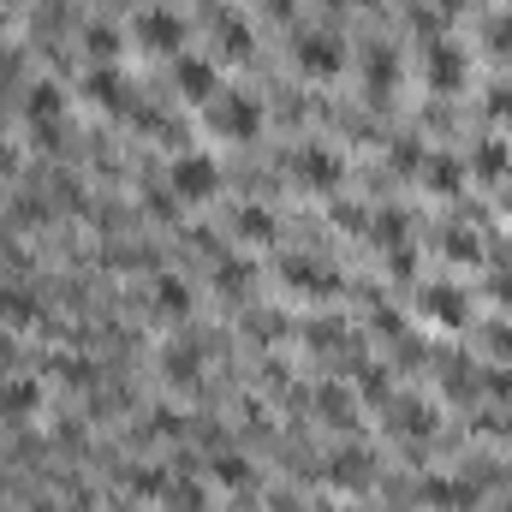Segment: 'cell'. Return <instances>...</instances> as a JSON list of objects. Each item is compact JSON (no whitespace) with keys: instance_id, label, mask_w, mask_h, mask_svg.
Returning <instances> with one entry per match:
<instances>
[{"instance_id":"6da1fadb","label":"cell","mask_w":512,"mask_h":512,"mask_svg":"<svg viewBox=\"0 0 512 512\" xmlns=\"http://www.w3.org/2000/svg\"><path fill=\"white\" fill-rule=\"evenodd\" d=\"M215 185H221V167H215L203 149H179V155H173V167H167V191H173L179 203H209Z\"/></svg>"},{"instance_id":"7a4b0ae2","label":"cell","mask_w":512,"mask_h":512,"mask_svg":"<svg viewBox=\"0 0 512 512\" xmlns=\"http://www.w3.org/2000/svg\"><path fill=\"white\" fill-rule=\"evenodd\" d=\"M209 131L227 137V143L256 137V131H262V108H256V96H245V90H221V96L209 102Z\"/></svg>"},{"instance_id":"3957f363","label":"cell","mask_w":512,"mask_h":512,"mask_svg":"<svg viewBox=\"0 0 512 512\" xmlns=\"http://www.w3.org/2000/svg\"><path fill=\"white\" fill-rule=\"evenodd\" d=\"M298 66H304L310 78H334V72L346 66V42H340L334 30H304V36H298Z\"/></svg>"},{"instance_id":"277c9868","label":"cell","mask_w":512,"mask_h":512,"mask_svg":"<svg viewBox=\"0 0 512 512\" xmlns=\"http://www.w3.org/2000/svg\"><path fill=\"white\" fill-rule=\"evenodd\" d=\"M24 114H30L36 143H54V137H60V120H66V96H60V84H30Z\"/></svg>"},{"instance_id":"5b68a950","label":"cell","mask_w":512,"mask_h":512,"mask_svg":"<svg viewBox=\"0 0 512 512\" xmlns=\"http://www.w3.org/2000/svg\"><path fill=\"white\" fill-rule=\"evenodd\" d=\"M298 179H304L310 191H334V185L346 179V161H340L328 143H304V149H298Z\"/></svg>"},{"instance_id":"8992f818","label":"cell","mask_w":512,"mask_h":512,"mask_svg":"<svg viewBox=\"0 0 512 512\" xmlns=\"http://www.w3.org/2000/svg\"><path fill=\"white\" fill-rule=\"evenodd\" d=\"M137 42H143L149 54H179V42H185V18H179V12H167V6H155V12H143Z\"/></svg>"},{"instance_id":"52a82bcc","label":"cell","mask_w":512,"mask_h":512,"mask_svg":"<svg viewBox=\"0 0 512 512\" xmlns=\"http://www.w3.org/2000/svg\"><path fill=\"white\" fill-rule=\"evenodd\" d=\"M173 84H179V96L185 102H215L221 96V78H215V66L209 60H197V54H179V66H173Z\"/></svg>"},{"instance_id":"ba28073f","label":"cell","mask_w":512,"mask_h":512,"mask_svg":"<svg viewBox=\"0 0 512 512\" xmlns=\"http://www.w3.org/2000/svg\"><path fill=\"white\" fill-rule=\"evenodd\" d=\"M423 316H429V322H447V328H459V322L471 316V298H465V286H453V280H435V286H423Z\"/></svg>"},{"instance_id":"9c48e42d","label":"cell","mask_w":512,"mask_h":512,"mask_svg":"<svg viewBox=\"0 0 512 512\" xmlns=\"http://www.w3.org/2000/svg\"><path fill=\"white\" fill-rule=\"evenodd\" d=\"M429 84L435 90H459L465 84V48L459 42H429Z\"/></svg>"},{"instance_id":"30bf717a","label":"cell","mask_w":512,"mask_h":512,"mask_svg":"<svg viewBox=\"0 0 512 512\" xmlns=\"http://www.w3.org/2000/svg\"><path fill=\"white\" fill-rule=\"evenodd\" d=\"M161 370H167V382H173V387H197V382H203V352L179 340V346H167Z\"/></svg>"},{"instance_id":"8fae6325","label":"cell","mask_w":512,"mask_h":512,"mask_svg":"<svg viewBox=\"0 0 512 512\" xmlns=\"http://www.w3.org/2000/svg\"><path fill=\"white\" fill-rule=\"evenodd\" d=\"M155 310H161L167 322H185V316H191V286H185L179 274H161V280H155Z\"/></svg>"},{"instance_id":"7c38bea8","label":"cell","mask_w":512,"mask_h":512,"mask_svg":"<svg viewBox=\"0 0 512 512\" xmlns=\"http://www.w3.org/2000/svg\"><path fill=\"white\" fill-rule=\"evenodd\" d=\"M36 399H42V387L30 382V376L0 382V417H30V411H36Z\"/></svg>"},{"instance_id":"4fadbf2b","label":"cell","mask_w":512,"mask_h":512,"mask_svg":"<svg viewBox=\"0 0 512 512\" xmlns=\"http://www.w3.org/2000/svg\"><path fill=\"white\" fill-rule=\"evenodd\" d=\"M0 322L6 328H30L36 322V298L24 286H0Z\"/></svg>"},{"instance_id":"5bb4252c","label":"cell","mask_w":512,"mask_h":512,"mask_svg":"<svg viewBox=\"0 0 512 512\" xmlns=\"http://www.w3.org/2000/svg\"><path fill=\"white\" fill-rule=\"evenodd\" d=\"M90 96H96L102 108H120V102H126V78H120L114 66H96V72H90Z\"/></svg>"},{"instance_id":"9a60e30c","label":"cell","mask_w":512,"mask_h":512,"mask_svg":"<svg viewBox=\"0 0 512 512\" xmlns=\"http://www.w3.org/2000/svg\"><path fill=\"white\" fill-rule=\"evenodd\" d=\"M84 48L96 54V66H114V54H120V30H108V24H90V30H84Z\"/></svg>"},{"instance_id":"2e32d148","label":"cell","mask_w":512,"mask_h":512,"mask_svg":"<svg viewBox=\"0 0 512 512\" xmlns=\"http://www.w3.org/2000/svg\"><path fill=\"white\" fill-rule=\"evenodd\" d=\"M429 501H435V507H453V512H471V507H477L471 483H429Z\"/></svg>"},{"instance_id":"e0dca14e","label":"cell","mask_w":512,"mask_h":512,"mask_svg":"<svg viewBox=\"0 0 512 512\" xmlns=\"http://www.w3.org/2000/svg\"><path fill=\"white\" fill-rule=\"evenodd\" d=\"M215 483H227V489H245V483H256V471L239 459V453H221V459H215Z\"/></svg>"},{"instance_id":"ac0fdd59","label":"cell","mask_w":512,"mask_h":512,"mask_svg":"<svg viewBox=\"0 0 512 512\" xmlns=\"http://www.w3.org/2000/svg\"><path fill=\"white\" fill-rule=\"evenodd\" d=\"M221 48L227 54H251V30H245L239 12H221Z\"/></svg>"},{"instance_id":"d6986e66","label":"cell","mask_w":512,"mask_h":512,"mask_svg":"<svg viewBox=\"0 0 512 512\" xmlns=\"http://www.w3.org/2000/svg\"><path fill=\"white\" fill-rule=\"evenodd\" d=\"M239 233L256 239V245H268V239H274V215H268V209H239Z\"/></svg>"},{"instance_id":"ffe728a7","label":"cell","mask_w":512,"mask_h":512,"mask_svg":"<svg viewBox=\"0 0 512 512\" xmlns=\"http://www.w3.org/2000/svg\"><path fill=\"white\" fill-rule=\"evenodd\" d=\"M334 477L340 483H370V453H340L334 459Z\"/></svg>"},{"instance_id":"44dd1931","label":"cell","mask_w":512,"mask_h":512,"mask_svg":"<svg viewBox=\"0 0 512 512\" xmlns=\"http://www.w3.org/2000/svg\"><path fill=\"white\" fill-rule=\"evenodd\" d=\"M477 173H507V143H477Z\"/></svg>"},{"instance_id":"7402d4cb","label":"cell","mask_w":512,"mask_h":512,"mask_svg":"<svg viewBox=\"0 0 512 512\" xmlns=\"http://www.w3.org/2000/svg\"><path fill=\"white\" fill-rule=\"evenodd\" d=\"M215 280H221V292H245L251 286V262H221Z\"/></svg>"},{"instance_id":"603a6c76","label":"cell","mask_w":512,"mask_h":512,"mask_svg":"<svg viewBox=\"0 0 512 512\" xmlns=\"http://www.w3.org/2000/svg\"><path fill=\"white\" fill-rule=\"evenodd\" d=\"M429 185H435V191H459V167H453L447 155H435V167H429Z\"/></svg>"},{"instance_id":"cb8c5ba5","label":"cell","mask_w":512,"mask_h":512,"mask_svg":"<svg viewBox=\"0 0 512 512\" xmlns=\"http://www.w3.org/2000/svg\"><path fill=\"white\" fill-rule=\"evenodd\" d=\"M387 78H393V54H387V48H370V84L387 90Z\"/></svg>"},{"instance_id":"d4e9b609","label":"cell","mask_w":512,"mask_h":512,"mask_svg":"<svg viewBox=\"0 0 512 512\" xmlns=\"http://www.w3.org/2000/svg\"><path fill=\"white\" fill-rule=\"evenodd\" d=\"M489 48H495V54H512V12H501V18L489 24Z\"/></svg>"},{"instance_id":"484cf974","label":"cell","mask_w":512,"mask_h":512,"mask_svg":"<svg viewBox=\"0 0 512 512\" xmlns=\"http://www.w3.org/2000/svg\"><path fill=\"white\" fill-rule=\"evenodd\" d=\"M441 245H447V251L459 256V262H471V256H477V239H471V233H465V227H453V233H447V239H441Z\"/></svg>"},{"instance_id":"4316f807","label":"cell","mask_w":512,"mask_h":512,"mask_svg":"<svg viewBox=\"0 0 512 512\" xmlns=\"http://www.w3.org/2000/svg\"><path fill=\"white\" fill-rule=\"evenodd\" d=\"M399 423H405V429H429V423H435V417H429V411H423V405H399Z\"/></svg>"},{"instance_id":"83f0119b","label":"cell","mask_w":512,"mask_h":512,"mask_svg":"<svg viewBox=\"0 0 512 512\" xmlns=\"http://www.w3.org/2000/svg\"><path fill=\"white\" fill-rule=\"evenodd\" d=\"M173 495H179V501H173V507H179V512H197V507H203V501H197V489H191V483H179V489H173Z\"/></svg>"},{"instance_id":"f1b7e54d","label":"cell","mask_w":512,"mask_h":512,"mask_svg":"<svg viewBox=\"0 0 512 512\" xmlns=\"http://www.w3.org/2000/svg\"><path fill=\"white\" fill-rule=\"evenodd\" d=\"M489 108H501V114H512V90H495V96H489Z\"/></svg>"},{"instance_id":"f546056e","label":"cell","mask_w":512,"mask_h":512,"mask_svg":"<svg viewBox=\"0 0 512 512\" xmlns=\"http://www.w3.org/2000/svg\"><path fill=\"white\" fill-rule=\"evenodd\" d=\"M495 292H501V298L512 304V274H501V280H495Z\"/></svg>"}]
</instances>
